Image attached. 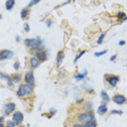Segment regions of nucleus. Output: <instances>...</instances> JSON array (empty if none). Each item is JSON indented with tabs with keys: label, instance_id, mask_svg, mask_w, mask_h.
<instances>
[{
	"label": "nucleus",
	"instance_id": "f257e3e1",
	"mask_svg": "<svg viewBox=\"0 0 127 127\" xmlns=\"http://www.w3.org/2000/svg\"><path fill=\"white\" fill-rule=\"evenodd\" d=\"M16 96L19 98H23V99L31 98L34 96V88L27 84H21L18 88V91H16Z\"/></svg>",
	"mask_w": 127,
	"mask_h": 127
},
{
	"label": "nucleus",
	"instance_id": "f03ea898",
	"mask_svg": "<svg viewBox=\"0 0 127 127\" xmlns=\"http://www.w3.org/2000/svg\"><path fill=\"white\" fill-rule=\"evenodd\" d=\"M95 118V113L94 111H89V112H82V113H78L75 116V120L77 121V123L79 124H84L85 125L86 123L90 122L91 120Z\"/></svg>",
	"mask_w": 127,
	"mask_h": 127
},
{
	"label": "nucleus",
	"instance_id": "7ed1b4c3",
	"mask_svg": "<svg viewBox=\"0 0 127 127\" xmlns=\"http://www.w3.org/2000/svg\"><path fill=\"white\" fill-rule=\"evenodd\" d=\"M104 82L108 84L110 87H116L117 83L120 82V76L115 75V74L105 73L104 74Z\"/></svg>",
	"mask_w": 127,
	"mask_h": 127
},
{
	"label": "nucleus",
	"instance_id": "20e7f679",
	"mask_svg": "<svg viewBox=\"0 0 127 127\" xmlns=\"http://www.w3.org/2000/svg\"><path fill=\"white\" fill-rule=\"evenodd\" d=\"M24 84H27V85H30L31 87H35V77H34V71L31 70L25 73L24 75Z\"/></svg>",
	"mask_w": 127,
	"mask_h": 127
},
{
	"label": "nucleus",
	"instance_id": "39448f33",
	"mask_svg": "<svg viewBox=\"0 0 127 127\" xmlns=\"http://www.w3.org/2000/svg\"><path fill=\"white\" fill-rule=\"evenodd\" d=\"M34 57H35L36 59L38 60L40 63H41V62L47 61V59H48V53H47V51H46L45 49H38V50L34 51Z\"/></svg>",
	"mask_w": 127,
	"mask_h": 127
},
{
	"label": "nucleus",
	"instance_id": "423d86ee",
	"mask_svg": "<svg viewBox=\"0 0 127 127\" xmlns=\"http://www.w3.org/2000/svg\"><path fill=\"white\" fill-rule=\"evenodd\" d=\"M12 121L15 123L16 126H20L23 123V121H24V114L20 111H15L12 114Z\"/></svg>",
	"mask_w": 127,
	"mask_h": 127
},
{
	"label": "nucleus",
	"instance_id": "0eeeda50",
	"mask_svg": "<svg viewBox=\"0 0 127 127\" xmlns=\"http://www.w3.org/2000/svg\"><path fill=\"white\" fill-rule=\"evenodd\" d=\"M15 111V103L14 102H8L3 105V112H4V115H10V114H13V112Z\"/></svg>",
	"mask_w": 127,
	"mask_h": 127
},
{
	"label": "nucleus",
	"instance_id": "6e6552de",
	"mask_svg": "<svg viewBox=\"0 0 127 127\" xmlns=\"http://www.w3.org/2000/svg\"><path fill=\"white\" fill-rule=\"evenodd\" d=\"M112 100H113L114 103L121 105V104H124L126 102V97L122 94H115L113 97H112Z\"/></svg>",
	"mask_w": 127,
	"mask_h": 127
},
{
	"label": "nucleus",
	"instance_id": "1a4fd4ad",
	"mask_svg": "<svg viewBox=\"0 0 127 127\" xmlns=\"http://www.w3.org/2000/svg\"><path fill=\"white\" fill-rule=\"evenodd\" d=\"M13 56H14V53L11 50H7V49H1V50H0V61H1V60L10 59V58H12Z\"/></svg>",
	"mask_w": 127,
	"mask_h": 127
},
{
	"label": "nucleus",
	"instance_id": "9d476101",
	"mask_svg": "<svg viewBox=\"0 0 127 127\" xmlns=\"http://www.w3.org/2000/svg\"><path fill=\"white\" fill-rule=\"evenodd\" d=\"M28 64H30V67L32 70H34V68H37L40 65V62L34 56H32L30 58V60H28Z\"/></svg>",
	"mask_w": 127,
	"mask_h": 127
},
{
	"label": "nucleus",
	"instance_id": "9b49d317",
	"mask_svg": "<svg viewBox=\"0 0 127 127\" xmlns=\"http://www.w3.org/2000/svg\"><path fill=\"white\" fill-rule=\"evenodd\" d=\"M64 56H65L64 50H60L59 52H58V54H57V62H56V65H57L58 68H59L60 65L62 64V61H63V59H64Z\"/></svg>",
	"mask_w": 127,
	"mask_h": 127
},
{
	"label": "nucleus",
	"instance_id": "f8f14e48",
	"mask_svg": "<svg viewBox=\"0 0 127 127\" xmlns=\"http://www.w3.org/2000/svg\"><path fill=\"white\" fill-rule=\"evenodd\" d=\"M97 112H98V114L99 115H104L106 112H108V103H103L102 102V104L98 108Z\"/></svg>",
	"mask_w": 127,
	"mask_h": 127
},
{
	"label": "nucleus",
	"instance_id": "ddd939ff",
	"mask_svg": "<svg viewBox=\"0 0 127 127\" xmlns=\"http://www.w3.org/2000/svg\"><path fill=\"white\" fill-rule=\"evenodd\" d=\"M10 76H11V79H12V82L14 84L21 83L22 79H23V77H22L21 74H12V75H10Z\"/></svg>",
	"mask_w": 127,
	"mask_h": 127
},
{
	"label": "nucleus",
	"instance_id": "4468645a",
	"mask_svg": "<svg viewBox=\"0 0 127 127\" xmlns=\"http://www.w3.org/2000/svg\"><path fill=\"white\" fill-rule=\"evenodd\" d=\"M31 14V9H27V8H24L21 11V19L22 20H27L28 16Z\"/></svg>",
	"mask_w": 127,
	"mask_h": 127
},
{
	"label": "nucleus",
	"instance_id": "2eb2a0df",
	"mask_svg": "<svg viewBox=\"0 0 127 127\" xmlns=\"http://www.w3.org/2000/svg\"><path fill=\"white\" fill-rule=\"evenodd\" d=\"M82 109L84 110L85 112H89V111H92V103L91 102H85L84 101L83 102V106H82Z\"/></svg>",
	"mask_w": 127,
	"mask_h": 127
},
{
	"label": "nucleus",
	"instance_id": "dca6fc26",
	"mask_svg": "<svg viewBox=\"0 0 127 127\" xmlns=\"http://www.w3.org/2000/svg\"><path fill=\"white\" fill-rule=\"evenodd\" d=\"M101 98H102V102L103 103H108L110 100H111V98L109 97V95L106 94L105 90H102L101 91Z\"/></svg>",
	"mask_w": 127,
	"mask_h": 127
},
{
	"label": "nucleus",
	"instance_id": "f3484780",
	"mask_svg": "<svg viewBox=\"0 0 127 127\" xmlns=\"http://www.w3.org/2000/svg\"><path fill=\"white\" fill-rule=\"evenodd\" d=\"M14 4H15V1H14V0H8V1L5 2V9H7L8 11L12 10Z\"/></svg>",
	"mask_w": 127,
	"mask_h": 127
},
{
	"label": "nucleus",
	"instance_id": "a211bd4d",
	"mask_svg": "<svg viewBox=\"0 0 127 127\" xmlns=\"http://www.w3.org/2000/svg\"><path fill=\"white\" fill-rule=\"evenodd\" d=\"M85 127H97V121H96V118L91 120L90 122L86 123L85 124Z\"/></svg>",
	"mask_w": 127,
	"mask_h": 127
},
{
	"label": "nucleus",
	"instance_id": "6ab92c4d",
	"mask_svg": "<svg viewBox=\"0 0 127 127\" xmlns=\"http://www.w3.org/2000/svg\"><path fill=\"white\" fill-rule=\"evenodd\" d=\"M125 18H126V14L124 13V12H118V13L116 14V19L120 20V22L122 21L123 19H125Z\"/></svg>",
	"mask_w": 127,
	"mask_h": 127
},
{
	"label": "nucleus",
	"instance_id": "aec40b11",
	"mask_svg": "<svg viewBox=\"0 0 127 127\" xmlns=\"http://www.w3.org/2000/svg\"><path fill=\"white\" fill-rule=\"evenodd\" d=\"M86 52H87V50H82V51H80V52H79L78 54H77V56H76V57H75L74 63H76L77 61H78V59H79V58H80V57H82V56H83V54H84V53H86Z\"/></svg>",
	"mask_w": 127,
	"mask_h": 127
},
{
	"label": "nucleus",
	"instance_id": "412c9836",
	"mask_svg": "<svg viewBox=\"0 0 127 127\" xmlns=\"http://www.w3.org/2000/svg\"><path fill=\"white\" fill-rule=\"evenodd\" d=\"M85 77H86V76H85L84 74H77V75H75V80H76V82H78V80L84 79Z\"/></svg>",
	"mask_w": 127,
	"mask_h": 127
},
{
	"label": "nucleus",
	"instance_id": "4be33fe9",
	"mask_svg": "<svg viewBox=\"0 0 127 127\" xmlns=\"http://www.w3.org/2000/svg\"><path fill=\"white\" fill-rule=\"evenodd\" d=\"M104 37H105V33H102V34L100 35L99 39H98L97 44H98V45H101V44H102V41H103V39H104Z\"/></svg>",
	"mask_w": 127,
	"mask_h": 127
},
{
	"label": "nucleus",
	"instance_id": "5701e85b",
	"mask_svg": "<svg viewBox=\"0 0 127 127\" xmlns=\"http://www.w3.org/2000/svg\"><path fill=\"white\" fill-rule=\"evenodd\" d=\"M38 0H34V1H30V3H28V5H27V9H31V8L32 7H33V5H35V4H37V3H38Z\"/></svg>",
	"mask_w": 127,
	"mask_h": 127
},
{
	"label": "nucleus",
	"instance_id": "b1692460",
	"mask_svg": "<svg viewBox=\"0 0 127 127\" xmlns=\"http://www.w3.org/2000/svg\"><path fill=\"white\" fill-rule=\"evenodd\" d=\"M110 113H111V114H116V115H122L123 111H121V110H112Z\"/></svg>",
	"mask_w": 127,
	"mask_h": 127
},
{
	"label": "nucleus",
	"instance_id": "393cba45",
	"mask_svg": "<svg viewBox=\"0 0 127 127\" xmlns=\"http://www.w3.org/2000/svg\"><path fill=\"white\" fill-rule=\"evenodd\" d=\"M15 123L13 122V121H7V126L5 127H15Z\"/></svg>",
	"mask_w": 127,
	"mask_h": 127
},
{
	"label": "nucleus",
	"instance_id": "a878e982",
	"mask_svg": "<svg viewBox=\"0 0 127 127\" xmlns=\"http://www.w3.org/2000/svg\"><path fill=\"white\" fill-rule=\"evenodd\" d=\"M106 52H108V50H103V51H101V52H96L95 53V57H101V56H103V54H105Z\"/></svg>",
	"mask_w": 127,
	"mask_h": 127
},
{
	"label": "nucleus",
	"instance_id": "bb28decb",
	"mask_svg": "<svg viewBox=\"0 0 127 127\" xmlns=\"http://www.w3.org/2000/svg\"><path fill=\"white\" fill-rule=\"evenodd\" d=\"M20 66H21V65H20V62H19V61H16V62L13 64V67H14V70H15V71L20 70Z\"/></svg>",
	"mask_w": 127,
	"mask_h": 127
},
{
	"label": "nucleus",
	"instance_id": "cd10ccee",
	"mask_svg": "<svg viewBox=\"0 0 127 127\" xmlns=\"http://www.w3.org/2000/svg\"><path fill=\"white\" fill-rule=\"evenodd\" d=\"M71 127H85V125L84 124H79V123H74Z\"/></svg>",
	"mask_w": 127,
	"mask_h": 127
},
{
	"label": "nucleus",
	"instance_id": "c85d7f7f",
	"mask_svg": "<svg viewBox=\"0 0 127 127\" xmlns=\"http://www.w3.org/2000/svg\"><path fill=\"white\" fill-rule=\"evenodd\" d=\"M24 46L25 47H30V38H26V39H24Z\"/></svg>",
	"mask_w": 127,
	"mask_h": 127
},
{
	"label": "nucleus",
	"instance_id": "c756f323",
	"mask_svg": "<svg viewBox=\"0 0 127 127\" xmlns=\"http://www.w3.org/2000/svg\"><path fill=\"white\" fill-rule=\"evenodd\" d=\"M56 113H57V110H54V109H50V110H49V115H51V116L54 115Z\"/></svg>",
	"mask_w": 127,
	"mask_h": 127
},
{
	"label": "nucleus",
	"instance_id": "7c9ffc66",
	"mask_svg": "<svg viewBox=\"0 0 127 127\" xmlns=\"http://www.w3.org/2000/svg\"><path fill=\"white\" fill-rule=\"evenodd\" d=\"M84 101H85V99H84V98H80V99L76 100V104H82Z\"/></svg>",
	"mask_w": 127,
	"mask_h": 127
},
{
	"label": "nucleus",
	"instance_id": "2f4dec72",
	"mask_svg": "<svg viewBox=\"0 0 127 127\" xmlns=\"http://www.w3.org/2000/svg\"><path fill=\"white\" fill-rule=\"evenodd\" d=\"M24 31L26 32V33H28V32H30V26H28V24H25V25H24Z\"/></svg>",
	"mask_w": 127,
	"mask_h": 127
},
{
	"label": "nucleus",
	"instance_id": "473e14b6",
	"mask_svg": "<svg viewBox=\"0 0 127 127\" xmlns=\"http://www.w3.org/2000/svg\"><path fill=\"white\" fill-rule=\"evenodd\" d=\"M116 58H117V54H113L110 60H111V61H115V59H116Z\"/></svg>",
	"mask_w": 127,
	"mask_h": 127
},
{
	"label": "nucleus",
	"instance_id": "72a5a7b5",
	"mask_svg": "<svg viewBox=\"0 0 127 127\" xmlns=\"http://www.w3.org/2000/svg\"><path fill=\"white\" fill-rule=\"evenodd\" d=\"M125 40H121V41L120 42H118V45H120V46H124V45H125Z\"/></svg>",
	"mask_w": 127,
	"mask_h": 127
},
{
	"label": "nucleus",
	"instance_id": "f704fd0d",
	"mask_svg": "<svg viewBox=\"0 0 127 127\" xmlns=\"http://www.w3.org/2000/svg\"><path fill=\"white\" fill-rule=\"evenodd\" d=\"M51 24H52V21H49V20H48V21H47V26H48V27H50V26H51Z\"/></svg>",
	"mask_w": 127,
	"mask_h": 127
},
{
	"label": "nucleus",
	"instance_id": "c9c22d12",
	"mask_svg": "<svg viewBox=\"0 0 127 127\" xmlns=\"http://www.w3.org/2000/svg\"><path fill=\"white\" fill-rule=\"evenodd\" d=\"M4 122V116H0V123H3Z\"/></svg>",
	"mask_w": 127,
	"mask_h": 127
},
{
	"label": "nucleus",
	"instance_id": "e433bc0d",
	"mask_svg": "<svg viewBox=\"0 0 127 127\" xmlns=\"http://www.w3.org/2000/svg\"><path fill=\"white\" fill-rule=\"evenodd\" d=\"M16 41H21V37H20V36H16Z\"/></svg>",
	"mask_w": 127,
	"mask_h": 127
},
{
	"label": "nucleus",
	"instance_id": "4c0bfd02",
	"mask_svg": "<svg viewBox=\"0 0 127 127\" xmlns=\"http://www.w3.org/2000/svg\"><path fill=\"white\" fill-rule=\"evenodd\" d=\"M0 127H5V125L3 123H0Z\"/></svg>",
	"mask_w": 127,
	"mask_h": 127
},
{
	"label": "nucleus",
	"instance_id": "58836bf2",
	"mask_svg": "<svg viewBox=\"0 0 127 127\" xmlns=\"http://www.w3.org/2000/svg\"><path fill=\"white\" fill-rule=\"evenodd\" d=\"M1 16H2V15H1V14H0V20H1Z\"/></svg>",
	"mask_w": 127,
	"mask_h": 127
}]
</instances>
